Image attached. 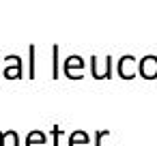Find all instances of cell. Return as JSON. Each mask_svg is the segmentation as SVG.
<instances>
[{"mask_svg": "<svg viewBox=\"0 0 157 146\" xmlns=\"http://www.w3.org/2000/svg\"><path fill=\"white\" fill-rule=\"evenodd\" d=\"M138 71L144 80H157V56H144L138 62Z\"/></svg>", "mask_w": 157, "mask_h": 146, "instance_id": "1", "label": "cell"}, {"mask_svg": "<svg viewBox=\"0 0 157 146\" xmlns=\"http://www.w3.org/2000/svg\"><path fill=\"white\" fill-rule=\"evenodd\" d=\"M7 58L13 62V67L9 65V67L5 69V77H7V80H22V75H24L22 58H20V56H7Z\"/></svg>", "mask_w": 157, "mask_h": 146, "instance_id": "2", "label": "cell"}, {"mask_svg": "<svg viewBox=\"0 0 157 146\" xmlns=\"http://www.w3.org/2000/svg\"><path fill=\"white\" fill-rule=\"evenodd\" d=\"M73 69H80V71L84 73V58L78 56V54H71V56L65 58V75H67V77L73 73Z\"/></svg>", "mask_w": 157, "mask_h": 146, "instance_id": "3", "label": "cell"}, {"mask_svg": "<svg viewBox=\"0 0 157 146\" xmlns=\"http://www.w3.org/2000/svg\"><path fill=\"white\" fill-rule=\"evenodd\" d=\"M45 142H48V135L43 131H30L26 137V146H45Z\"/></svg>", "mask_w": 157, "mask_h": 146, "instance_id": "4", "label": "cell"}, {"mask_svg": "<svg viewBox=\"0 0 157 146\" xmlns=\"http://www.w3.org/2000/svg\"><path fill=\"white\" fill-rule=\"evenodd\" d=\"M58 52H60V47H58V45H52V80H58V75H60V60H58Z\"/></svg>", "mask_w": 157, "mask_h": 146, "instance_id": "5", "label": "cell"}, {"mask_svg": "<svg viewBox=\"0 0 157 146\" xmlns=\"http://www.w3.org/2000/svg\"><path fill=\"white\" fill-rule=\"evenodd\" d=\"M88 140H90V137H88L86 131H73V133L69 135V146H78L80 142H82V144H88Z\"/></svg>", "mask_w": 157, "mask_h": 146, "instance_id": "6", "label": "cell"}, {"mask_svg": "<svg viewBox=\"0 0 157 146\" xmlns=\"http://www.w3.org/2000/svg\"><path fill=\"white\" fill-rule=\"evenodd\" d=\"M35 45H28V77L35 80Z\"/></svg>", "mask_w": 157, "mask_h": 146, "instance_id": "7", "label": "cell"}, {"mask_svg": "<svg viewBox=\"0 0 157 146\" xmlns=\"http://www.w3.org/2000/svg\"><path fill=\"white\" fill-rule=\"evenodd\" d=\"M103 80H112V56H105V71H103Z\"/></svg>", "mask_w": 157, "mask_h": 146, "instance_id": "8", "label": "cell"}, {"mask_svg": "<svg viewBox=\"0 0 157 146\" xmlns=\"http://www.w3.org/2000/svg\"><path fill=\"white\" fill-rule=\"evenodd\" d=\"M52 135H54V146H63V142H60V137H63V131L58 129V125L52 129Z\"/></svg>", "mask_w": 157, "mask_h": 146, "instance_id": "9", "label": "cell"}, {"mask_svg": "<svg viewBox=\"0 0 157 146\" xmlns=\"http://www.w3.org/2000/svg\"><path fill=\"white\" fill-rule=\"evenodd\" d=\"M105 135H110V131H108V129L97 131V133H95V146H101V137H105Z\"/></svg>", "mask_w": 157, "mask_h": 146, "instance_id": "10", "label": "cell"}]
</instances>
